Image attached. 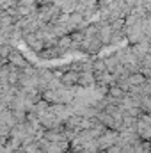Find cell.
<instances>
[{
	"label": "cell",
	"mask_w": 151,
	"mask_h": 153,
	"mask_svg": "<svg viewBox=\"0 0 151 153\" xmlns=\"http://www.w3.org/2000/svg\"><path fill=\"white\" fill-rule=\"evenodd\" d=\"M32 9H34V2H32V0H21V2H20L18 11H20L21 14H27V13H30Z\"/></svg>",
	"instance_id": "obj_5"
},
{
	"label": "cell",
	"mask_w": 151,
	"mask_h": 153,
	"mask_svg": "<svg viewBox=\"0 0 151 153\" xmlns=\"http://www.w3.org/2000/svg\"><path fill=\"white\" fill-rule=\"evenodd\" d=\"M9 61L13 62V66H21V68H27V61H25V59H23L18 52H11Z\"/></svg>",
	"instance_id": "obj_4"
},
{
	"label": "cell",
	"mask_w": 151,
	"mask_h": 153,
	"mask_svg": "<svg viewBox=\"0 0 151 153\" xmlns=\"http://www.w3.org/2000/svg\"><path fill=\"white\" fill-rule=\"evenodd\" d=\"M137 134L142 139H151V114L139 117V121H137Z\"/></svg>",
	"instance_id": "obj_2"
},
{
	"label": "cell",
	"mask_w": 151,
	"mask_h": 153,
	"mask_svg": "<svg viewBox=\"0 0 151 153\" xmlns=\"http://www.w3.org/2000/svg\"><path fill=\"white\" fill-rule=\"evenodd\" d=\"M119 137H121V134L114 132V128H112V130H109V132H103L96 141H98L100 150H109V148H112V146H115V144L119 143Z\"/></svg>",
	"instance_id": "obj_1"
},
{
	"label": "cell",
	"mask_w": 151,
	"mask_h": 153,
	"mask_svg": "<svg viewBox=\"0 0 151 153\" xmlns=\"http://www.w3.org/2000/svg\"><path fill=\"white\" fill-rule=\"evenodd\" d=\"M61 80H62L64 85L71 87L73 84H78V71H70V73H66L64 76H61Z\"/></svg>",
	"instance_id": "obj_3"
}]
</instances>
